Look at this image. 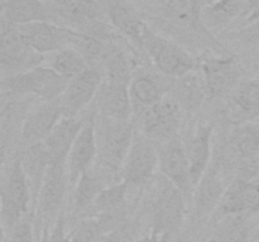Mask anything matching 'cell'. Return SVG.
Instances as JSON below:
<instances>
[{
	"mask_svg": "<svg viewBox=\"0 0 259 242\" xmlns=\"http://www.w3.org/2000/svg\"><path fill=\"white\" fill-rule=\"evenodd\" d=\"M215 2H218V0H199V3L202 5V7H207V5L210 4H214Z\"/></svg>",
	"mask_w": 259,
	"mask_h": 242,
	"instance_id": "60d3db41",
	"label": "cell"
},
{
	"mask_svg": "<svg viewBox=\"0 0 259 242\" xmlns=\"http://www.w3.org/2000/svg\"><path fill=\"white\" fill-rule=\"evenodd\" d=\"M227 153L238 163L259 158V120L234 125L228 139Z\"/></svg>",
	"mask_w": 259,
	"mask_h": 242,
	"instance_id": "cb8c5ba5",
	"label": "cell"
},
{
	"mask_svg": "<svg viewBox=\"0 0 259 242\" xmlns=\"http://www.w3.org/2000/svg\"><path fill=\"white\" fill-rule=\"evenodd\" d=\"M115 174L110 173L106 169L93 166L86 171L76 186L73 187V213L81 218L88 216V212L93 211L94 203L104 188L110 186Z\"/></svg>",
	"mask_w": 259,
	"mask_h": 242,
	"instance_id": "2e32d148",
	"label": "cell"
},
{
	"mask_svg": "<svg viewBox=\"0 0 259 242\" xmlns=\"http://www.w3.org/2000/svg\"><path fill=\"white\" fill-rule=\"evenodd\" d=\"M179 83L176 86V98L175 100L180 103L181 107L187 110H196L201 105L202 100L206 96L204 81L200 80L194 72L190 75L179 78Z\"/></svg>",
	"mask_w": 259,
	"mask_h": 242,
	"instance_id": "4dcf8cb0",
	"label": "cell"
},
{
	"mask_svg": "<svg viewBox=\"0 0 259 242\" xmlns=\"http://www.w3.org/2000/svg\"><path fill=\"white\" fill-rule=\"evenodd\" d=\"M139 125L149 138H167L177 130L181 118V106L175 98L164 96L159 102L139 108Z\"/></svg>",
	"mask_w": 259,
	"mask_h": 242,
	"instance_id": "7c38bea8",
	"label": "cell"
},
{
	"mask_svg": "<svg viewBox=\"0 0 259 242\" xmlns=\"http://www.w3.org/2000/svg\"><path fill=\"white\" fill-rule=\"evenodd\" d=\"M23 169H24L27 178L29 180L30 188H32L33 202L37 203L38 194H39L40 187H42L43 179L48 170L51 160L48 151L46 149L45 143H37L28 145L23 154L20 155Z\"/></svg>",
	"mask_w": 259,
	"mask_h": 242,
	"instance_id": "d4e9b609",
	"label": "cell"
},
{
	"mask_svg": "<svg viewBox=\"0 0 259 242\" xmlns=\"http://www.w3.org/2000/svg\"><path fill=\"white\" fill-rule=\"evenodd\" d=\"M159 169V154L156 146L147 139H134L124 165L121 168V180L131 187L146 184Z\"/></svg>",
	"mask_w": 259,
	"mask_h": 242,
	"instance_id": "8fae6325",
	"label": "cell"
},
{
	"mask_svg": "<svg viewBox=\"0 0 259 242\" xmlns=\"http://www.w3.org/2000/svg\"><path fill=\"white\" fill-rule=\"evenodd\" d=\"M244 9L245 0H218L214 4L202 7V19L207 29H217L244 14Z\"/></svg>",
	"mask_w": 259,
	"mask_h": 242,
	"instance_id": "4316f807",
	"label": "cell"
},
{
	"mask_svg": "<svg viewBox=\"0 0 259 242\" xmlns=\"http://www.w3.org/2000/svg\"><path fill=\"white\" fill-rule=\"evenodd\" d=\"M250 229L245 216H230L222 218L210 242H249Z\"/></svg>",
	"mask_w": 259,
	"mask_h": 242,
	"instance_id": "1f68e13d",
	"label": "cell"
},
{
	"mask_svg": "<svg viewBox=\"0 0 259 242\" xmlns=\"http://www.w3.org/2000/svg\"><path fill=\"white\" fill-rule=\"evenodd\" d=\"M95 134L99 165L115 175L120 174L134 141L133 121L115 120L96 113Z\"/></svg>",
	"mask_w": 259,
	"mask_h": 242,
	"instance_id": "6da1fadb",
	"label": "cell"
},
{
	"mask_svg": "<svg viewBox=\"0 0 259 242\" xmlns=\"http://www.w3.org/2000/svg\"><path fill=\"white\" fill-rule=\"evenodd\" d=\"M163 15L176 25L212 38L202 19V5L199 0H163Z\"/></svg>",
	"mask_w": 259,
	"mask_h": 242,
	"instance_id": "7402d4cb",
	"label": "cell"
},
{
	"mask_svg": "<svg viewBox=\"0 0 259 242\" xmlns=\"http://www.w3.org/2000/svg\"><path fill=\"white\" fill-rule=\"evenodd\" d=\"M202 81L209 98L229 96L240 82L242 70L235 57H209L201 62Z\"/></svg>",
	"mask_w": 259,
	"mask_h": 242,
	"instance_id": "30bf717a",
	"label": "cell"
},
{
	"mask_svg": "<svg viewBox=\"0 0 259 242\" xmlns=\"http://www.w3.org/2000/svg\"><path fill=\"white\" fill-rule=\"evenodd\" d=\"M212 128L209 124H201L190 139L187 158L190 163L192 183L196 187L209 169L212 158Z\"/></svg>",
	"mask_w": 259,
	"mask_h": 242,
	"instance_id": "44dd1931",
	"label": "cell"
},
{
	"mask_svg": "<svg viewBox=\"0 0 259 242\" xmlns=\"http://www.w3.org/2000/svg\"><path fill=\"white\" fill-rule=\"evenodd\" d=\"M245 20L243 27L257 22L259 19V0H245Z\"/></svg>",
	"mask_w": 259,
	"mask_h": 242,
	"instance_id": "74e56055",
	"label": "cell"
},
{
	"mask_svg": "<svg viewBox=\"0 0 259 242\" xmlns=\"http://www.w3.org/2000/svg\"><path fill=\"white\" fill-rule=\"evenodd\" d=\"M129 93L133 102V110L136 106L138 110L148 107L159 102L164 97L159 83L151 76L144 75V73L133 75L131 85H129Z\"/></svg>",
	"mask_w": 259,
	"mask_h": 242,
	"instance_id": "f1b7e54d",
	"label": "cell"
},
{
	"mask_svg": "<svg viewBox=\"0 0 259 242\" xmlns=\"http://www.w3.org/2000/svg\"><path fill=\"white\" fill-rule=\"evenodd\" d=\"M19 29L29 47L43 55L73 47L80 35L78 30L62 27L55 22L30 23L20 25Z\"/></svg>",
	"mask_w": 259,
	"mask_h": 242,
	"instance_id": "ba28073f",
	"label": "cell"
},
{
	"mask_svg": "<svg viewBox=\"0 0 259 242\" xmlns=\"http://www.w3.org/2000/svg\"><path fill=\"white\" fill-rule=\"evenodd\" d=\"M142 48L148 53L154 66L167 76L181 78L194 72L197 60L180 44L157 34L147 25L142 37Z\"/></svg>",
	"mask_w": 259,
	"mask_h": 242,
	"instance_id": "5b68a950",
	"label": "cell"
},
{
	"mask_svg": "<svg viewBox=\"0 0 259 242\" xmlns=\"http://www.w3.org/2000/svg\"><path fill=\"white\" fill-rule=\"evenodd\" d=\"M105 233L95 216L81 218L68 231L70 242H96Z\"/></svg>",
	"mask_w": 259,
	"mask_h": 242,
	"instance_id": "836d02e7",
	"label": "cell"
},
{
	"mask_svg": "<svg viewBox=\"0 0 259 242\" xmlns=\"http://www.w3.org/2000/svg\"><path fill=\"white\" fill-rule=\"evenodd\" d=\"M104 81L103 70L90 67L67 82L66 90L58 102L65 110L66 115L77 116L93 101H95L98 91Z\"/></svg>",
	"mask_w": 259,
	"mask_h": 242,
	"instance_id": "4fadbf2b",
	"label": "cell"
},
{
	"mask_svg": "<svg viewBox=\"0 0 259 242\" xmlns=\"http://www.w3.org/2000/svg\"><path fill=\"white\" fill-rule=\"evenodd\" d=\"M109 18L118 32L137 44L142 45V37L147 24L123 0H115L109 7Z\"/></svg>",
	"mask_w": 259,
	"mask_h": 242,
	"instance_id": "484cf974",
	"label": "cell"
},
{
	"mask_svg": "<svg viewBox=\"0 0 259 242\" xmlns=\"http://www.w3.org/2000/svg\"><path fill=\"white\" fill-rule=\"evenodd\" d=\"M63 116L66 112L58 101L45 102L30 110L20 129L23 143L28 146L45 141Z\"/></svg>",
	"mask_w": 259,
	"mask_h": 242,
	"instance_id": "9a60e30c",
	"label": "cell"
},
{
	"mask_svg": "<svg viewBox=\"0 0 259 242\" xmlns=\"http://www.w3.org/2000/svg\"><path fill=\"white\" fill-rule=\"evenodd\" d=\"M25 108H23L22 103L17 102L15 98L3 106L2 111V149L3 153L7 148V143L10 140L13 134L15 133L17 129H22L24 118L27 117L28 112Z\"/></svg>",
	"mask_w": 259,
	"mask_h": 242,
	"instance_id": "d6a6232c",
	"label": "cell"
},
{
	"mask_svg": "<svg viewBox=\"0 0 259 242\" xmlns=\"http://www.w3.org/2000/svg\"><path fill=\"white\" fill-rule=\"evenodd\" d=\"M158 154L159 171L162 176L174 184L184 194L187 202L194 199L195 186L192 183L186 149L181 141L171 139L159 148Z\"/></svg>",
	"mask_w": 259,
	"mask_h": 242,
	"instance_id": "9c48e42d",
	"label": "cell"
},
{
	"mask_svg": "<svg viewBox=\"0 0 259 242\" xmlns=\"http://www.w3.org/2000/svg\"><path fill=\"white\" fill-rule=\"evenodd\" d=\"M227 113L234 125L259 120V78L238 83L229 95Z\"/></svg>",
	"mask_w": 259,
	"mask_h": 242,
	"instance_id": "ac0fdd59",
	"label": "cell"
},
{
	"mask_svg": "<svg viewBox=\"0 0 259 242\" xmlns=\"http://www.w3.org/2000/svg\"><path fill=\"white\" fill-rule=\"evenodd\" d=\"M253 242H259V234H258V236H257V237H255V238H254V239H253Z\"/></svg>",
	"mask_w": 259,
	"mask_h": 242,
	"instance_id": "b9f144b4",
	"label": "cell"
},
{
	"mask_svg": "<svg viewBox=\"0 0 259 242\" xmlns=\"http://www.w3.org/2000/svg\"><path fill=\"white\" fill-rule=\"evenodd\" d=\"M46 55L39 54L29 47L18 25L3 20L0 66L3 78L27 72L42 65Z\"/></svg>",
	"mask_w": 259,
	"mask_h": 242,
	"instance_id": "8992f818",
	"label": "cell"
},
{
	"mask_svg": "<svg viewBox=\"0 0 259 242\" xmlns=\"http://www.w3.org/2000/svg\"><path fill=\"white\" fill-rule=\"evenodd\" d=\"M186 203L184 194L167 179L162 178L152 204L149 231L162 241L169 242L184 223Z\"/></svg>",
	"mask_w": 259,
	"mask_h": 242,
	"instance_id": "277c9868",
	"label": "cell"
},
{
	"mask_svg": "<svg viewBox=\"0 0 259 242\" xmlns=\"http://www.w3.org/2000/svg\"><path fill=\"white\" fill-rule=\"evenodd\" d=\"M98 115L115 120H132L133 102L129 86L104 80L95 97Z\"/></svg>",
	"mask_w": 259,
	"mask_h": 242,
	"instance_id": "e0dca14e",
	"label": "cell"
},
{
	"mask_svg": "<svg viewBox=\"0 0 259 242\" xmlns=\"http://www.w3.org/2000/svg\"><path fill=\"white\" fill-rule=\"evenodd\" d=\"M42 242H70V237H68V232L66 231V219L65 213L58 216L52 227H47V228L42 229Z\"/></svg>",
	"mask_w": 259,
	"mask_h": 242,
	"instance_id": "d590c367",
	"label": "cell"
},
{
	"mask_svg": "<svg viewBox=\"0 0 259 242\" xmlns=\"http://www.w3.org/2000/svg\"><path fill=\"white\" fill-rule=\"evenodd\" d=\"M3 20L13 25L55 22V13L40 0H5L2 3Z\"/></svg>",
	"mask_w": 259,
	"mask_h": 242,
	"instance_id": "603a6c76",
	"label": "cell"
},
{
	"mask_svg": "<svg viewBox=\"0 0 259 242\" xmlns=\"http://www.w3.org/2000/svg\"><path fill=\"white\" fill-rule=\"evenodd\" d=\"M5 242H34V219L29 213L20 219L10 232L4 234Z\"/></svg>",
	"mask_w": 259,
	"mask_h": 242,
	"instance_id": "e575fe53",
	"label": "cell"
},
{
	"mask_svg": "<svg viewBox=\"0 0 259 242\" xmlns=\"http://www.w3.org/2000/svg\"><path fill=\"white\" fill-rule=\"evenodd\" d=\"M68 81L56 71L46 66H38L27 72L4 77L2 82L3 95L9 98L34 96L45 102L58 101L63 95Z\"/></svg>",
	"mask_w": 259,
	"mask_h": 242,
	"instance_id": "7a4b0ae2",
	"label": "cell"
},
{
	"mask_svg": "<svg viewBox=\"0 0 259 242\" xmlns=\"http://www.w3.org/2000/svg\"><path fill=\"white\" fill-rule=\"evenodd\" d=\"M68 186L70 179L67 164H50L35 203L38 222L45 223L42 229L50 227L51 223H55L58 216L62 213Z\"/></svg>",
	"mask_w": 259,
	"mask_h": 242,
	"instance_id": "52a82bcc",
	"label": "cell"
},
{
	"mask_svg": "<svg viewBox=\"0 0 259 242\" xmlns=\"http://www.w3.org/2000/svg\"><path fill=\"white\" fill-rule=\"evenodd\" d=\"M5 2V0H2V3H4Z\"/></svg>",
	"mask_w": 259,
	"mask_h": 242,
	"instance_id": "7bdbcfd3",
	"label": "cell"
},
{
	"mask_svg": "<svg viewBox=\"0 0 259 242\" xmlns=\"http://www.w3.org/2000/svg\"><path fill=\"white\" fill-rule=\"evenodd\" d=\"M228 38L234 39L243 44L257 45L259 47V19L257 22L252 23L249 25L242 27L240 29L235 30L228 34Z\"/></svg>",
	"mask_w": 259,
	"mask_h": 242,
	"instance_id": "8d00e7d4",
	"label": "cell"
},
{
	"mask_svg": "<svg viewBox=\"0 0 259 242\" xmlns=\"http://www.w3.org/2000/svg\"><path fill=\"white\" fill-rule=\"evenodd\" d=\"M95 116L93 112L85 121L80 134L76 138L67 158V171L70 186L75 187L78 179L90 170L98 160V144L95 134Z\"/></svg>",
	"mask_w": 259,
	"mask_h": 242,
	"instance_id": "5bb4252c",
	"label": "cell"
},
{
	"mask_svg": "<svg viewBox=\"0 0 259 242\" xmlns=\"http://www.w3.org/2000/svg\"><path fill=\"white\" fill-rule=\"evenodd\" d=\"M129 186L120 179L114 182L101 191L94 203L93 216L99 214H125L126 197H128Z\"/></svg>",
	"mask_w": 259,
	"mask_h": 242,
	"instance_id": "83f0119b",
	"label": "cell"
},
{
	"mask_svg": "<svg viewBox=\"0 0 259 242\" xmlns=\"http://www.w3.org/2000/svg\"><path fill=\"white\" fill-rule=\"evenodd\" d=\"M85 121L77 116H63L60 123L55 126L45 143L50 155L51 164H67L68 154L80 134Z\"/></svg>",
	"mask_w": 259,
	"mask_h": 242,
	"instance_id": "d6986e66",
	"label": "cell"
},
{
	"mask_svg": "<svg viewBox=\"0 0 259 242\" xmlns=\"http://www.w3.org/2000/svg\"><path fill=\"white\" fill-rule=\"evenodd\" d=\"M96 242H128L125 226L123 224V226L119 227L115 231H111L109 232V233H104Z\"/></svg>",
	"mask_w": 259,
	"mask_h": 242,
	"instance_id": "f35d334b",
	"label": "cell"
},
{
	"mask_svg": "<svg viewBox=\"0 0 259 242\" xmlns=\"http://www.w3.org/2000/svg\"><path fill=\"white\" fill-rule=\"evenodd\" d=\"M136 242H164V241H162V239L159 238L158 236H156V234H154L153 232L149 231L148 233L144 234V236L142 237V238L137 239Z\"/></svg>",
	"mask_w": 259,
	"mask_h": 242,
	"instance_id": "ab89813d",
	"label": "cell"
},
{
	"mask_svg": "<svg viewBox=\"0 0 259 242\" xmlns=\"http://www.w3.org/2000/svg\"><path fill=\"white\" fill-rule=\"evenodd\" d=\"M47 66L67 81L93 67L82 53L72 47L52 53Z\"/></svg>",
	"mask_w": 259,
	"mask_h": 242,
	"instance_id": "f546056e",
	"label": "cell"
},
{
	"mask_svg": "<svg viewBox=\"0 0 259 242\" xmlns=\"http://www.w3.org/2000/svg\"><path fill=\"white\" fill-rule=\"evenodd\" d=\"M2 222L4 234L29 214L33 202L32 188L23 169L20 155L9 163L2 182Z\"/></svg>",
	"mask_w": 259,
	"mask_h": 242,
	"instance_id": "3957f363",
	"label": "cell"
},
{
	"mask_svg": "<svg viewBox=\"0 0 259 242\" xmlns=\"http://www.w3.org/2000/svg\"><path fill=\"white\" fill-rule=\"evenodd\" d=\"M227 187L219 169L210 165L206 173L195 187L192 201L195 203L196 216L206 217L214 213L224 196Z\"/></svg>",
	"mask_w": 259,
	"mask_h": 242,
	"instance_id": "ffe728a7",
	"label": "cell"
}]
</instances>
